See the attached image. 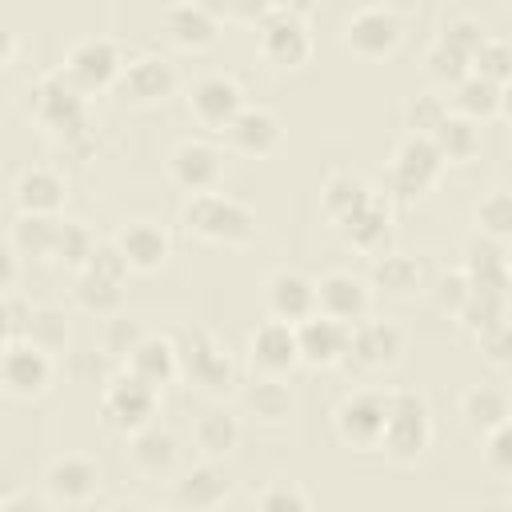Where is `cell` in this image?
Masks as SVG:
<instances>
[{
  "instance_id": "6da1fadb",
  "label": "cell",
  "mask_w": 512,
  "mask_h": 512,
  "mask_svg": "<svg viewBox=\"0 0 512 512\" xmlns=\"http://www.w3.org/2000/svg\"><path fill=\"white\" fill-rule=\"evenodd\" d=\"M24 108L28 116L64 148L72 152H88L92 140V124H88V108H84V92H76L64 72H44L28 84L24 92Z\"/></svg>"
},
{
  "instance_id": "7a4b0ae2",
  "label": "cell",
  "mask_w": 512,
  "mask_h": 512,
  "mask_svg": "<svg viewBox=\"0 0 512 512\" xmlns=\"http://www.w3.org/2000/svg\"><path fill=\"white\" fill-rule=\"evenodd\" d=\"M188 236L212 244V248H248L256 240V212L224 192H200L188 196L184 212H180Z\"/></svg>"
},
{
  "instance_id": "3957f363",
  "label": "cell",
  "mask_w": 512,
  "mask_h": 512,
  "mask_svg": "<svg viewBox=\"0 0 512 512\" xmlns=\"http://www.w3.org/2000/svg\"><path fill=\"white\" fill-rule=\"evenodd\" d=\"M432 444V412L428 400L412 388H384V432L380 452L392 464H416Z\"/></svg>"
},
{
  "instance_id": "277c9868",
  "label": "cell",
  "mask_w": 512,
  "mask_h": 512,
  "mask_svg": "<svg viewBox=\"0 0 512 512\" xmlns=\"http://www.w3.org/2000/svg\"><path fill=\"white\" fill-rule=\"evenodd\" d=\"M256 52L272 68H300L312 56V28L304 4H268L264 20L256 24Z\"/></svg>"
},
{
  "instance_id": "5b68a950",
  "label": "cell",
  "mask_w": 512,
  "mask_h": 512,
  "mask_svg": "<svg viewBox=\"0 0 512 512\" xmlns=\"http://www.w3.org/2000/svg\"><path fill=\"white\" fill-rule=\"evenodd\" d=\"M444 176V160L428 136H404L384 168V192L392 200H420L428 196Z\"/></svg>"
},
{
  "instance_id": "8992f818",
  "label": "cell",
  "mask_w": 512,
  "mask_h": 512,
  "mask_svg": "<svg viewBox=\"0 0 512 512\" xmlns=\"http://www.w3.org/2000/svg\"><path fill=\"white\" fill-rule=\"evenodd\" d=\"M176 360H180V376L196 392H204V396H228L236 388V364H232V356L204 328H184L180 332Z\"/></svg>"
},
{
  "instance_id": "52a82bcc",
  "label": "cell",
  "mask_w": 512,
  "mask_h": 512,
  "mask_svg": "<svg viewBox=\"0 0 512 512\" xmlns=\"http://www.w3.org/2000/svg\"><path fill=\"white\" fill-rule=\"evenodd\" d=\"M124 44L116 36H84L76 40L68 52H64V80L76 88V92H96V88H112L120 68H124Z\"/></svg>"
},
{
  "instance_id": "ba28073f",
  "label": "cell",
  "mask_w": 512,
  "mask_h": 512,
  "mask_svg": "<svg viewBox=\"0 0 512 512\" xmlns=\"http://www.w3.org/2000/svg\"><path fill=\"white\" fill-rule=\"evenodd\" d=\"M340 44L360 60H384L400 48V20L384 4H360L340 24Z\"/></svg>"
},
{
  "instance_id": "9c48e42d",
  "label": "cell",
  "mask_w": 512,
  "mask_h": 512,
  "mask_svg": "<svg viewBox=\"0 0 512 512\" xmlns=\"http://www.w3.org/2000/svg\"><path fill=\"white\" fill-rule=\"evenodd\" d=\"M316 288V312L344 324V328H356L360 320H368V308H372V288L364 276L348 272V268H332L324 276L312 280Z\"/></svg>"
},
{
  "instance_id": "30bf717a",
  "label": "cell",
  "mask_w": 512,
  "mask_h": 512,
  "mask_svg": "<svg viewBox=\"0 0 512 512\" xmlns=\"http://www.w3.org/2000/svg\"><path fill=\"white\" fill-rule=\"evenodd\" d=\"M156 404H160V392H156L152 384H144L140 376H132V372H116V376L104 384V392H100V412H104V420H108L112 428H120V432L144 428V424L152 420Z\"/></svg>"
},
{
  "instance_id": "8fae6325",
  "label": "cell",
  "mask_w": 512,
  "mask_h": 512,
  "mask_svg": "<svg viewBox=\"0 0 512 512\" xmlns=\"http://www.w3.org/2000/svg\"><path fill=\"white\" fill-rule=\"evenodd\" d=\"M296 364H300V352H296V328L292 324L268 316L248 332V372L252 376L284 380Z\"/></svg>"
},
{
  "instance_id": "7c38bea8",
  "label": "cell",
  "mask_w": 512,
  "mask_h": 512,
  "mask_svg": "<svg viewBox=\"0 0 512 512\" xmlns=\"http://www.w3.org/2000/svg\"><path fill=\"white\" fill-rule=\"evenodd\" d=\"M48 384H52V356L32 348L24 336L0 348V388L12 400H36L48 392Z\"/></svg>"
},
{
  "instance_id": "4fadbf2b",
  "label": "cell",
  "mask_w": 512,
  "mask_h": 512,
  "mask_svg": "<svg viewBox=\"0 0 512 512\" xmlns=\"http://www.w3.org/2000/svg\"><path fill=\"white\" fill-rule=\"evenodd\" d=\"M168 180L176 188H184L188 196L200 192H220L224 180V152L208 140H180L168 152Z\"/></svg>"
},
{
  "instance_id": "5bb4252c",
  "label": "cell",
  "mask_w": 512,
  "mask_h": 512,
  "mask_svg": "<svg viewBox=\"0 0 512 512\" xmlns=\"http://www.w3.org/2000/svg\"><path fill=\"white\" fill-rule=\"evenodd\" d=\"M240 108H244V92L228 72H204L188 88V112L204 132H224Z\"/></svg>"
},
{
  "instance_id": "9a60e30c",
  "label": "cell",
  "mask_w": 512,
  "mask_h": 512,
  "mask_svg": "<svg viewBox=\"0 0 512 512\" xmlns=\"http://www.w3.org/2000/svg\"><path fill=\"white\" fill-rule=\"evenodd\" d=\"M108 244L120 252V260L128 264V272H160V268L168 264V256H172V240H168L164 224H156V220H148V216L124 220V224L112 232Z\"/></svg>"
},
{
  "instance_id": "2e32d148",
  "label": "cell",
  "mask_w": 512,
  "mask_h": 512,
  "mask_svg": "<svg viewBox=\"0 0 512 512\" xmlns=\"http://www.w3.org/2000/svg\"><path fill=\"white\" fill-rule=\"evenodd\" d=\"M336 436L348 448H380L384 432V392L380 388H356L348 392L332 412Z\"/></svg>"
},
{
  "instance_id": "e0dca14e",
  "label": "cell",
  "mask_w": 512,
  "mask_h": 512,
  "mask_svg": "<svg viewBox=\"0 0 512 512\" xmlns=\"http://www.w3.org/2000/svg\"><path fill=\"white\" fill-rule=\"evenodd\" d=\"M44 492L56 504L68 508H84L100 496V464L84 452H64L56 460H48L44 468Z\"/></svg>"
},
{
  "instance_id": "ac0fdd59",
  "label": "cell",
  "mask_w": 512,
  "mask_h": 512,
  "mask_svg": "<svg viewBox=\"0 0 512 512\" xmlns=\"http://www.w3.org/2000/svg\"><path fill=\"white\" fill-rule=\"evenodd\" d=\"M12 200H16L20 216H52L56 220L68 200V176L52 164H28L12 180Z\"/></svg>"
},
{
  "instance_id": "d6986e66",
  "label": "cell",
  "mask_w": 512,
  "mask_h": 512,
  "mask_svg": "<svg viewBox=\"0 0 512 512\" xmlns=\"http://www.w3.org/2000/svg\"><path fill=\"white\" fill-rule=\"evenodd\" d=\"M220 136L228 140L232 152L260 160V156H272V152L280 148L284 128H280V116H276L272 108H264V104H244V108L228 120V128H224Z\"/></svg>"
},
{
  "instance_id": "ffe728a7",
  "label": "cell",
  "mask_w": 512,
  "mask_h": 512,
  "mask_svg": "<svg viewBox=\"0 0 512 512\" xmlns=\"http://www.w3.org/2000/svg\"><path fill=\"white\" fill-rule=\"evenodd\" d=\"M128 104H156L164 96H172L176 88V68L168 56H156V52H144L136 60H128L112 84Z\"/></svg>"
},
{
  "instance_id": "44dd1931",
  "label": "cell",
  "mask_w": 512,
  "mask_h": 512,
  "mask_svg": "<svg viewBox=\"0 0 512 512\" xmlns=\"http://www.w3.org/2000/svg\"><path fill=\"white\" fill-rule=\"evenodd\" d=\"M292 328H296L300 364H308V368H336V364L348 360V332L352 328H344V324H336V320H328L320 312L304 316Z\"/></svg>"
},
{
  "instance_id": "7402d4cb",
  "label": "cell",
  "mask_w": 512,
  "mask_h": 512,
  "mask_svg": "<svg viewBox=\"0 0 512 512\" xmlns=\"http://www.w3.org/2000/svg\"><path fill=\"white\" fill-rule=\"evenodd\" d=\"M264 308H268L272 320L300 324L304 316L316 312V288H312V276L300 272V268H276V272L264 280Z\"/></svg>"
},
{
  "instance_id": "603a6c76",
  "label": "cell",
  "mask_w": 512,
  "mask_h": 512,
  "mask_svg": "<svg viewBox=\"0 0 512 512\" xmlns=\"http://www.w3.org/2000/svg\"><path fill=\"white\" fill-rule=\"evenodd\" d=\"M400 352H404V332L392 320H360L348 332V360L356 368H368V372L392 368Z\"/></svg>"
},
{
  "instance_id": "cb8c5ba5",
  "label": "cell",
  "mask_w": 512,
  "mask_h": 512,
  "mask_svg": "<svg viewBox=\"0 0 512 512\" xmlns=\"http://www.w3.org/2000/svg\"><path fill=\"white\" fill-rule=\"evenodd\" d=\"M160 20H164L168 40L184 52H200V48L216 44V36H220V8H212V4H196V0L168 4L160 12Z\"/></svg>"
},
{
  "instance_id": "d4e9b609",
  "label": "cell",
  "mask_w": 512,
  "mask_h": 512,
  "mask_svg": "<svg viewBox=\"0 0 512 512\" xmlns=\"http://www.w3.org/2000/svg\"><path fill=\"white\" fill-rule=\"evenodd\" d=\"M228 492H232L228 472L212 460H200L172 484V508L176 512H212L228 500Z\"/></svg>"
},
{
  "instance_id": "484cf974",
  "label": "cell",
  "mask_w": 512,
  "mask_h": 512,
  "mask_svg": "<svg viewBox=\"0 0 512 512\" xmlns=\"http://www.w3.org/2000/svg\"><path fill=\"white\" fill-rule=\"evenodd\" d=\"M460 272L476 292H504L508 296V244H496L488 236H472L464 244Z\"/></svg>"
},
{
  "instance_id": "4316f807",
  "label": "cell",
  "mask_w": 512,
  "mask_h": 512,
  "mask_svg": "<svg viewBox=\"0 0 512 512\" xmlns=\"http://www.w3.org/2000/svg\"><path fill=\"white\" fill-rule=\"evenodd\" d=\"M368 200H372V188L356 172H328L324 184H320V212L336 228H344Z\"/></svg>"
},
{
  "instance_id": "83f0119b",
  "label": "cell",
  "mask_w": 512,
  "mask_h": 512,
  "mask_svg": "<svg viewBox=\"0 0 512 512\" xmlns=\"http://www.w3.org/2000/svg\"><path fill=\"white\" fill-rule=\"evenodd\" d=\"M124 364H128L124 372L140 376V380H144V384H152L156 392L180 376L176 340H168V336H148V332H144V340H140V344L128 352V360H124Z\"/></svg>"
},
{
  "instance_id": "f1b7e54d",
  "label": "cell",
  "mask_w": 512,
  "mask_h": 512,
  "mask_svg": "<svg viewBox=\"0 0 512 512\" xmlns=\"http://www.w3.org/2000/svg\"><path fill=\"white\" fill-rule=\"evenodd\" d=\"M340 232H344L348 248H356V252H364V256H376V252L388 244V236H392V204H388V196L372 192V200H368Z\"/></svg>"
},
{
  "instance_id": "f546056e",
  "label": "cell",
  "mask_w": 512,
  "mask_h": 512,
  "mask_svg": "<svg viewBox=\"0 0 512 512\" xmlns=\"http://www.w3.org/2000/svg\"><path fill=\"white\" fill-rule=\"evenodd\" d=\"M512 408H508V392L496 384H472L460 392V420L468 424V432L488 436L492 428L508 424Z\"/></svg>"
},
{
  "instance_id": "4dcf8cb0",
  "label": "cell",
  "mask_w": 512,
  "mask_h": 512,
  "mask_svg": "<svg viewBox=\"0 0 512 512\" xmlns=\"http://www.w3.org/2000/svg\"><path fill=\"white\" fill-rule=\"evenodd\" d=\"M368 288H376V292L388 296V300H412V296L424 288V264H420L416 256H404V252L380 256V260L372 264Z\"/></svg>"
},
{
  "instance_id": "1f68e13d",
  "label": "cell",
  "mask_w": 512,
  "mask_h": 512,
  "mask_svg": "<svg viewBox=\"0 0 512 512\" xmlns=\"http://www.w3.org/2000/svg\"><path fill=\"white\" fill-rule=\"evenodd\" d=\"M504 92L500 84H488L480 76H464L460 84H452V100H448V112L472 120V124H484V120H496L504 112Z\"/></svg>"
},
{
  "instance_id": "d6a6232c",
  "label": "cell",
  "mask_w": 512,
  "mask_h": 512,
  "mask_svg": "<svg viewBox=\"0 0 512 512\" xmlns=\"http://www.w3.org/2000/svg\"><path fill=\"white\" fill-rule=\"evenodd\" d=\"M124 452H128L132 468L144 472V476H164L176 464V440H172V432H164L156 424H144V428L128 432V448Z\"/></svg>"
},
{
  "instance_id": "836d02e7",
  "label": "cell",
  "mask_w": 512,
  "mask_h": 512,
  "mask_svg": "<svg viewBox=\"0 0 512 512\" xmlns=\"http://www.w3.org/2000/svg\"><path fill=\"white\" fill-rule=\"evenodd\" d=\"M428 140L436 144L444 168H448V164H472V160L480 156V124H472V120H464V116H456V112H448L444 124H440Z\"/></svg>"
},
{
  "instance_id": "e575fe53",
  "label": "cell",
  "mask_w": 512,
  "mask_h": 512,
  "mask_svg": "<svg viewBox=\"0 0 512 512\" xmlns=\"http://www.w3.org/2000/svg\"><path fill=\"white\" fill-rule=\"evenodd\" d=\"M236 440H240V424H236V416H228L224 408H212V412H204L200 420H196V428H192V444H196V452L204 456V460H224L232 448H236Z\"/></svg>"
},
{
  "instance_id": "d590c367",
  "label": "cell",
  "mask_w": 512,
  "mask_h": 512,
  "mask_svg": "<svg viewBox=\"0 0 512 512\" xmlns=\"http://www.w3.org/2000/svg\"><path fill=\"white\" fill-rule=\"evenodd\" d=\"M72 300H76L84 312L116 316V312L124 308V284H120V280H108V276H96V272H76Z\"/></svg>"
},
{
  "instance_id": "8d00e7d4",
  "label": "cell",
  "mask_w": 512,
  "mask_h": 512,
  "mask_svg": "<svg viewBox=\"0 0 512 512\" xmlns=\"http://www.w3.org/2000/svg\"><path fill=\"white\" fill-rule=\"evenodd\" d=\"M32 348H40L44 356H56L68 348V320L60 308L52 304H40V308H28V320H24V332H20Z\"/></svg>"
},
{
  "instance_id": "74e56055",
  "label": "cell",
  "mask_w": 512,
  "mask_h": 512,
  "mask_svg": "<svg viewBox=\"0 0 512 512\" xmlns=\"http://www.w3.org/2000/svg\"><path fill=\"white\" fill-rule=\"evenodd\" d=\"M244 404L248 412L260 420V424H284L288 412H292V392L284 380H264L256 376L248 388H244Z\"/></svg>"
},
{
  "instance_id": "f35d334b",
  "label": "cell",
  "mask_w": 512,
  "mask_h": 512,
  "mask_svg": "<svg viewBox=\"0 0 512 512\" xmlns=\"http://www.w3.org/2000/svg\"><path fill=\"white\" fill-rule=\"evenodd\" d=\"M8 244L16 256H36V260H52V244H56V220L52 216H16Z\"/></svg>"
},
{
  "instance_id": "ab89813d",
  "label": "cell",
  "mask_w": 512,
  "mask_h": 512,
  "mask_svg": "<svg viewBox=\"0 0 512 512\" xmlns=\"http://www.w3.org/2000/svg\"><path fill=\"white\" fill-rule=\"evenodd\" d=\"M476 236H488L496 244H508L512 236V196L508 188H492L476 200Z\"/></svg>"
},
{
  "instance_id": "60d3db41",
  "label": "cell",
  "mask_w": 512,
  "mask_h": 512,
  "mask_svg": "<svg viewBox=\"0 0 512 512\" xmlns=\"http://www.w3.org/2000/svg\"><path fill=\"white\" fill-rule=\"evenodd\" d=\"M508 320V296L504 292H468V300L460 304V312H456V324L464 328V332H484V328H492V324H504Z\"/></svg>"
},
{
  "instance_id": "b9f144b4",
  "label": "cell",
  "mask_w": 512,
  "mask_h": 512,
  "mask_svg": "<svg viewBox=\"0 0 512 512\" xmlns=\"http://www.w3.org/2000/svg\"><path fill=\"white\" fill-rule=\"evenodd\" d=\"M468 72L480 76V80H488V84H500V88H504L508 76H512V48H508V40L488 32V36L480 40V48L472 52Z\"/></svg>"
},
{
  "instance_id": "7bdbcfd3",
  "label": "cell",
  "mask_w": 512,
  "mask_h": 512,
  "mask_svg": "<svg viewBox=\"0 0 512 512\" xmlns=\"http://www.w3.org/2000/svg\"><path fill=\"white\" fill-rule=\"evenodd\" d=\"M92 248H96V240H92V232H88L80 220H56L52 260H60V264H68V268H76V272H80V268L88 264Z\"/></svg>"
},
{
  "instance_id": "ee69618b",
  "label": "cell",
  "mask_w": 512,
  "mask_h": 512,
  "mask_svg": "<svg viewBox=\"0 0 512 512\" xmlns=\"http://www.w3.org/2000/svg\"><path fill=\"white\" fill-rule=\"evenodd\" d=\"M308 508H312L308 504V492L296 480H288V476L268 480L256 492V500H252V512H308Z\"/></svg>"
},
{
  "instance_id": "f6af8a7d",
  "label": "cell",
  "mask_w": 512,
  "mask_h": 512,
  "mask_svg": "<svg viewBox=\"0 0 512 512\" xmlns=\"http://www.w3.org/2000/svg\"><path fill=\"white\" fill-rule=\"evenodd\" d=\"M444 116H448V100L436 96V92H416L404 104V120H408L412 136H432L444 124Z\"/></svg>"
},
{
  "instance_id": "bcb514c9",
  "label": "cell",
  "mask_w": 512,
  "mask_h": 512,
  "mask_svg": "<svg viewBox=\"0 0 512 512\" xmlns=\"http://www.w3.org/2000/svg\"><path fill=\"white\" fill-rule=\"evenodd\" d=\"M424 64H428V72H432L436 80H444V84H460V80L468 76V52H460V48L448 44L444 36H432V44H428V52H424Z\"/></svg>"
},
{
  "instance_id": "7dc6e473",
  "label": "cell",
  "mask_w": 512,
  "mask_h": 512,
  "mask_svg": "<svg viewBox=\"0 0 512 512\" xmlns=\"http://www.w3.org/2000/svg\"><path fill=\"white\" fill-rule=\"evenodd\" d=\"M140 340H144V328H140L132 316L116 312V316H108V320H104V332H100V348H104L112 360H128V352H132Z\"/></svg>"
},
{
  "instance_id": "c3c4849f",
  "label": "cell",
  "mask_w": 512,
  "mask_h": 512,
  "mask_svg": "<svg viewBox=\"0 0 512 512\" xmlns=\"http://www.w3.org/2000/svg\"><path fill=\"white\" fill-rule=\"evenodd\" d=\"M436 36H444L448 44H456L460 52H468V60H472V52L480 48V40L488 36V28L472 16V12H448L444 20H440V32Z\"/></svg>"
},
{
  "instance_id": "681fc988",
  "label": "cell",
  "mask_w": 512,
  "mask_h": 512,
  "mask_svg": "<svg viewBox=\"0 0 512 512\" xmlns=\"http://www.w3.org/2000/svg\"><path fill=\"white\" fill-rule=\"evenodd\" d=\"M468 292H472V284H468V276H464L460 268H452V272L436 276V284H432V300H436V308H440V312H448V316H456V312H460V304L468 300Z\"/></svg>"
},
{
  "instance_id": "f907efd6",
  "label": "cell",
  "mask_w": 512,
  "mask_h": 512,
  "mask_svg": "<svg viewBox=\"0 0 512 512\" xmlns=\"http://www.w3.org/2000/svg\"><path fill=\"white\" fill-rule=\"evenodd\" d=\"M476 348L484 352V360H488L492 368H508V364H512V328H508V320H504V324H492V328H484V332H476Z\"/></svg>"
},
{
  "instance_id": "816d5d0a",
  "label": "cell",
  "mask_w": 512,
  "mask_h": 512,
  "mask_svg": "<svg viewBox=\"0 0 512 512\" xmlns=\"http://www.w3.org/2000/svg\"><path fill=\"white\" fill-rule=\"evenodd\" d=\"M480 440H484V460H488V468L500 472V476H508V472H512V428L500 424V428H492V432L480 436Z\"/></svg>"
},
{
  "instance_id": "f5cc1de1",
  "label": "cell",
  "mask_w": 512,
  "mask_h": 512,
  "mask_svg": "<svg viewBox=\"0 0 512 512\" xmlns=\"http://www.w3.org/2000/svg\"><path fill=\"white\" fill-rule=\"evenodd\" d=\"M80 272H96V276H108V280H120V284H124L128 264H124V260H120V252H116V248L104 240V244H96V248H92L88 264H84Z\"/></svg>"
},
{
  "instance_id": "db71d44e",
  "label": "cell",
  "mask_w": 512,
  "mask_h": 512,
  "mask_svg": "<svg viewBox=\"0 0 512 512\" xmlns=\"http://www.w3.org/2000/svg\"><path fill=\"white\" fill-rule=\"evenodd\" d=\"M24 320H28V308L4 296V300H0V348L12 344V340L24 332Z\"/></svg>"
},
{
  "instance_id": "11a10c76",
  "label": "cell",
  "mask_w": 512,
  "mask_h": 512,
  "mask_svg": "<svg viewBox=\"0 0 512 512\" xmlns=\"http://www.w3.org/2000/svg\"><path fill=\"white\" fill-rule=\"evenodd\" d=\"M16 280H20V256L12 252L8 240H0V300L16 288Z\"/></svg>"
},
{
  "instance_id": "9f6ffc18",
  "label": "cell",
  "mask_w": 512,
  "mask_h": 512,
  "mask_svg": "<svg viewBox=\"0 0 512 512\" xmlns=\"http://www.w3.org/2000/svg\"><path fill=\"white\" fill-rule=\"evenodd\" d=\"M0 512H48V504L36 492H12L0 500Z\"/></svg>"
},
{
  "instance_id": "6f0895ef",
  "label": "cell",
  "mask_w": 512,
  "mask_h": 512,
  "mask_svg": "<svg viewBox=\"0 0 512 512\" xmlns=\"http://www.w3.org/2000/svg\"><path fill=\"white\" fill-rule=\"evenodd\" d=\"M12 56H16V32L0 20V72L12 64Z\"/></svg>"
},
{
  "instance_id": "680465c9",
  "label": "cell",
  "mask_w": 512,
  "mask_h": 512,
  "mask_svg": "<svg viewBox=\"0 0 512 512\" xmlns=\"http://www.w3.org/2000/svg\"><path fill=\"white\" fill-rule=\"evenodd\" d=\"M108 512H144V508H136V504H116V508H108Z\"/></svg>"
}]
</instances>
